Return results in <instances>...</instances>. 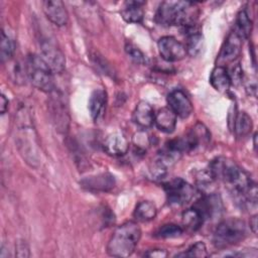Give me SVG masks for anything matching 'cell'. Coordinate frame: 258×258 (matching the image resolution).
<instances>
[{"mask_svg":"<svg viewBox=\"0 0 258 258\" xmlns=\"http://www.w3.org/2000/svg\"><path fill=\"white\" fill-rule=\"evenodd\" d=\"M208 169L214 180L219 179L225 183L238 207L243 210H250L256 207V184L237 163L225 157H218L211 162Z\"/></svg>","mask_w":258,"mask_h":258,"instance_id":"cell-1","label":"cell"},{"mask_svg":"<svg viewBox=\"0 0 258 258\" xmlns=\"http://www.w3.org/2000/svg\"><path fill=\"white\" fill-rule=\"evenodd\" d=\"M199 15L197 3L190 1H163L157 8L155 20L163 26L185 27L195 24Z\"/></svg>","mask_w":258,"mask_h":258,"instance_id":"cell-2","label":"cell"},{"mask_svg":"<svg viewBox=\"0 0 258 258\" xmlns=\"http://www.w3.org/2000/svg\"><path fill=\"white\" fill-rule=\"evenodd\" d=\"M140 238L141 229L138 224L126 222L113 232L107 245V252L113 257H128L134 252Z\"/></svg>","mask_w":258,"mask_h":258,"instance_id":"cell-3","label":"cell"},{"mask_svg":"<svg viewBox=\"0 0 258 258\" xmlns=\"http://www.w3.org/2000/svg\"><path fill=\"white\" fill-rule=\"evenodd\" d=\"M247 236V227L244 221L230 218L222 221L214 232L213 241L217 248H227L243 241Z\"/></svg>","mask_w":258,"mask_h":258,"instance_id":"cell-4","label":"cell"},{"mask_svg":"<svg viewBox=\"0 0 258 258\" xmlns=\"http://www.w3.org/2000/svg\"><path fill=\"white\" fill-rule=\"evenodd\" d=\"M26 74L31 84L38 90L45 93H51L53 91V72L40 55H28L26 60Z\"/></svg>","mask_w":258,"mask_h":258,"instance_id":"cell-5","label":"cell"},{"mask_svg":"<svg viewBox=\"0 0 258 258\" xmlns=\"http://www.w3.org/2000/svg\"><path fill=\"white\" fill-rule=\"evenodd\" d=\"M167 201L171 205H185L196 195L195 187L180 177L173 178L163 184Z\"/></svg>","mask_w":258,"mask_h":258,"instance_id":"cell-6","label":"cell"},{"mask_svg":"<svg viewBox=\"0 0 258 258\" xmlns=\"http://www.w3.org/2000/svg\"><path fill=\"white\" fill-rule=\"evenodd\" d=\"M40 56L44 59L50 70L56 74L62 73L66 67V57L56 43L49 37L42 38L40 41Z\"/></svg>","mask_w":258,"mask_h":258,"instance_id":"cell-7","label":"cell"},{"mask_svg":"<svg viewBox=\"0 0 258 258\" xmlns=\"http://www.w3.org/2000/svg\"><path fill=\"white\" fill-rule=\"evenodd\" d=\"M159 54L166 61H178L182 59L186 52L185 45L173 36H162L157 42Z\"/></svg>","mask_w":258,"mask_h":258,"instance_id":"cell-8","label":"cell"},{"mask_svg":"<svg viewBox=\"0 0 258 258\" xmlns=\"http://www.w3.org/2000/svg\"><path fill=\"white\" fill-rule=\"evenodd\" d=\"M167 104L168 108H170L174 114L182 119L187 118L194 108L189 98L185 95V93L179 89L171 91L167 96Z\"/></svg>","mask_w":258,"mask_h":258,"instance_id":"cell-9","label":"cell"},{"mask_svg":"<svg viewBox=\"0 0 258 258\" xmlns=\"http://www.w3.org/2000/svg\"><path fill=\"white\" fill-rule=\"evenodd\" d=\"M242 40L243 39L239 36V34L235 30L230 32L219 54L218 61L221 63L219 66L229 63L235 60L239 56L242 48Z\"/></svg>","mask_w":258,"mask_h":258,"instance_id":"cell-10","label":"cell"},{"mask_svg":"<svg viewBox=\"0 0 258 258\" xmlns=\"http://www.w3.org/2000/svg\"><path fill=\"white\" fill-rule=\"evenodd\" d=\"M115 183L114 176L108 172L91 175L80 181L82 187L90 191H109L115 186Z\"/></svg>","mask_w":258,"mask_h":258,"instance_id":"cell-11","label":"cell"},{"mask_svg":"<svg viewBox=\"0 0 258 258\" xmlns=\"http://www.w3.org/2000/svg\"><path fill=\"white\" fill-rule=\"evenodd\" d=\"M42 9L47 19L57 26L68 23L69 14L66 6L60 0H47L42 3Z\"/></svg>","mask_w":258,"mask_h":258,"instance_id":"cell-12","label":"cell"},{"mask_svg":"<svg viewBox=\"0 0 258 258\" xmlns=\"http://www.w3.org/2000/svg\"><path fill=\"white\" fill-rule=\"evenodd\" d=\"M195 208L200 211L204 220L219 217L223 212V203L218 195H210L202 198L196 204Z\"/></svg>","mask_w":258,"mask_h":258,"instance_id":"cell-13","label":"cell"},{"mask_svg":"<svg viewBox=\"0 0 258 258\" xmlns=\"http://www.w3.org/2000/svg\"><path fill=\"white\" fill-rule=\"evenodd\" d=\"M103 147L104 150L111 156H123L129 149V142L123 134L115 132L109 134L105 138Z\"/></svg>","mask_w":258,"mask_h":258,"instance_id":"cell-14","label":"cell"},{"mask_svg":"<svg viewBox=\"0 0 258 258\" xmlns=\"http://www.w3.org/2000/svg\"><path fill=\"white\" fill-rule=\"evenodd\" d=\"M107 105V93L103 89H96L89 99V112L94 122H99L104 117Z\"/></svg>","mask_w":258,"mask_h":258,"instance_id":"cell-15","label":"cell"},{"mask_svg":"<svg viewBox=\"0 0 258 258\" xmlns=\"http://www.w3.org/2000/svg\"><path fill=\"white\" fill-rule=\"evenodd\" d=\"M155 113L152 106L145 101H140L132 114L133 122L141 128H149L154 123Z\"/></svg>","mask_w":258,"mask_h":258,"instance_id":"cell-16","label":"cell"},{"mask_svg":"<svg viewBox=\"0 0 258 258\" xmlns=\"http://www.w3.org/2000/svg\"><path fill=\"white\" fill-rule=\"evenodd\" d=\"M182 28L186 36V52L191 56L198 55L201 52L204 43V38L201 30L198 28L197 23L187 25Z\"/></svg>","mask_w":258,"mask_h":258,"instance_id":"cell-17","label":"cell"},{"mask_svg":"<svg viewBox=\"0 0 258 258\" xmlns=\"http://www.w3.org/2000/svg\"><path fill=\"white\" fill-rule=\"evenodd\" d=\"M176 118L177 116L170 108L164 107L159 109L157 113H155L154 123L160 131L164 133H171L175 129Z\"/></svg>","mask_w":258,"mask_h":258,"instance_id":"cell-18","label":"cell"},{"mask_svg":"<svg viewBox=\"0 0 258 258\" xmlns=\"http://www.w3.org/2000/svg\"><path fill=\"white\" fill-rule=\"evenodd\" d=\"M143 1H126L121 9L122 18L128 23H141L144 17Z\"/></svg>","mask_w":258,"mask_h":258,"instance_id":"cell-19","label":"cell"},{"mask_svg":"<svg viewBox=\"0 0 258 258\" xmlns=\"http://www.w3.org/2000/svg\"><path fill=\"white\" fill-rule=\"evenodd\" d=\"M210 83L220 93L227 92L232 85L230 74L224 66H217L213 69L210 76Z\"/></svg>","mask_w":258,"mask_h":258,"instance_id":"cell-20","label":"cell"},{"mask_svg":"<svg viewBox=\"0 0 258 258\" xmlns=\"http://www.w3.org/2000/svg\"><path fill=\"white\" fill-rule=\"evenodd\" d=\"M181 221L183 228L189 232L198 231L205 222L204 217L195 207L187 209L182 213Z\"/></svg>","mask_w":258,"mask_h":258,"instance_id":"cell-21","label":"cell"},{"mask_svg":"<svg viewBox=\"0 0 258 258\" xmlns=\"http://www.w3.org/2000/svg\"><path fill=\"white\" fill-rule=\"evenodd\" d=\"M157 214L156 206L149 201H142L137 204L134 210V218L141 222H148L155 218Z\"/></svg>","mask_w":258,"mask_h":258,"instance_id":"cell-22","label":"cell"},{"mask_svg":"<svg viewBox=\"0 0 258 258\" xmlns=\"http://www.w3.org/2000/svg\"><path fill=\"white\" fill-rule=\"evenodd\" d=\"M242 39H247L252 31V21L245 9L239 11L236 17V28L234 29Z\"/></svg>","mask_w":258,"mask_h":258,"instance_id":"cell-23","label":"cell"},{"mask_svg":"<svg viewBox=\"0 0 258 258\" xmlns=\"http://www.w3.org/2000/svg\"><path fill=\"white\" fill-rule=\"evenodd\" d=\"M251 117L246 112H240L234 118V132L237 137H245L252 130Z\"/></svg>","mask_w":258,"mask_h":258,"instance_id":"cell-24","label":"cell"},{"mask_svg":"<svg viewBox=\"0 0 258 258\" xmlns=\"http://www.w3.org/2000/svg\"><path fill=\"white\" fill-rule=\"evenodd\" d=\"M183 233V229L175 224H165L162 225L154 234L155 237L161 239H168V238H176L181 236Z\"/></svg>","mask_w":258,"mask_h":258,"instance_id":"cell-25","label":"cell"},{"mask_svg":"<svg viewBox=\"0 0 258 258\" xmlns=\"http://www.w3.org/2000/svg\"><path fill=\"white\" fill-rule=\"evenodd\" d=\"M1 60L5 61L12 57L15 51V43L9 35H6L4 31L1 32Z\"/></svg>","mask_w":258,"mask_h":258,"instance_id":"cell-26","label":"cell"},{"mask_svg":"<svg viewBox=\"0 0 258 258\" xmlns=\"http://www.w3.org/2000/svg\"><path fill=\"white\" fill-rule=\"evenodd\" d=\"M209 255L205 243L199 241L187 248L186 251L176 254V257H207Z\"/></svg>","mask_w":258,"mask_h":258,"instance_id":"cell-27","label":"cell"},{"mask_svg":"<svg viewBox=\"0 0 258 258\" xmlns=\"http://www.w3.org/2000/svg\"><path fill=\"white\" fill-rule=\"evenodd\" d=\"M125 51L126 53L129 55V57L134 60L137 63L140 64H145L148 62V59L146 57V55L137 47L135 46L133 43L131 42H127L125 45Z\"/></svg>","mask_w":258,"mask_h":258,"instance_id":"cell-28","label":"cell"},{"mask_svg":"<svg viewBox=\"0 0 258 258\" xmlns=\"http://www.w3.org/2000/svg\"><path fill=\"white\" fill-rule=\"evenodd\" d=\"M133 143L138 150L144 151L150 144V140L148 135L144 131H140L133 136Z\"/></svg>","mask_w":258,"mask_h":258,"instance_id":"cell-29","label":"cell"},{"mask_svg":"<svg viewBox=\"0 0 258 258\" xmlns=\"http://www.w3.org/2000/svg\"><path fill=\"white\" fill-rule=\"evenodd\" d=\"M16 256L18 257H28L29 256V248L25 242L20 241L16 245Z\"/></svg>","mask_w":258,"mask_h":258,"instance_id":"cell-30","label":"cell"},{"mask_svg":"<svg viewBox=\"0 0 258 258\" xmlns=\"http://www.w3.org/2000/svg\"><path fill=\"white\" fill-rule=\"evenodd\" d=\"M147 257H153V258H163L167 256V252L165 250H160V249H153L149 250L144 254Z\"/></svg>","mask_w":258,"mask_h":258,"instance_id":"cell-31","label":"cell"},{"mask_svg":"<svg viewBox=\"0 0 258 258\" xmlns=\"http://www.w3.org/2000/svg\"><path fill=\"white\" fill-rule=\"evenodd\" d=\"M1 114H5L7 108H8V100L4 95H1Z\"/></svg>","mask_w":258,"mask_h":258,"instance_id":"cell-32","label":"cell"},{"mask_svg":"<svg viewBox=\"0 0 258 258\" xmlns=\"http://www.w3.org/2000/svg\"><path fill=\"white\" fill-rule=\"evenodd\" d=\"M250 229L253 231V233L256 234L257 232V216L256 215L250 219Z\"/></svg>","mask_w":258,"mask_h":258,"instance_id":"cell-33","label":"cell"}]
</instances>
